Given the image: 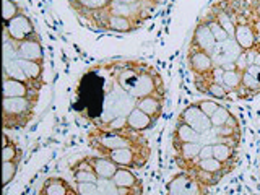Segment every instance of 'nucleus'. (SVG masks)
<instances>
[{"instance_id":"393cba45","label":"nucleus","mask_w":260,"mask_h":195,"mask_svg":"<svg viewBox=\"0 0 260 195\" xmlns=\"http://www.w3.org/2000/svg\"><path fill=\"white\" fill-rule=\"evenodd\" d=\"M234 151L236 148L226 145V143H215L213 145V158L221 161L223 165L234 166Z\"/></svg>"},{"instance_id":"ddd939ff","label":"nucleus","mask_w":260,"mask_h":195,"mask_svg":"<svg viewBox=\"0 0 260 195\" xmlns=\"http://www.w3.org/2000/svg\"><path fill=\"white\" fill-rule=\"evenodd\" d=\"M16 52H18V59L44 62L43 41H41V38L38 35L24 39L21 43H16Z\"/></svg>"},{"instance_id":"dca6fc26","label":"nucleus","mask_w":260,"mask_h":195,"mask_svg":"<svg viewBox=\"0 0 260 195\" xmlns=\"http://www.w3.org/2000/svg\"><path fill=\"white\" fill-rule=\"evenodd\" d=\"M72 189V185L65 181L63 177L52 176L47 177L39 189V195H67Z\"/></svg>"},{"instance_id":"0eeeda50","label":"nucleus","mask_w":260,"mask_h":195,"mask_svg":"<svg viewBox=\"0 0 260 195\" xmlns=\"http://www.w3.org/2000/svg\"><path fill=\"white\" fill-rule=\"evenodd\" d=\"M234 39H236V43L241 46L242 51H252V49L257 47L258 36H257L255 26L244 15L238 16V23H236V31H234Z\"/></svg>"},{"instance_id":"79ce46f5","label":"nucleus","mask_w":260,"mask_h":195,"mask_svg":"<svg viewBox=\"0 0 260 195\" xmlns=\"http://www.w3.org/2000/svg\"><path fill=\"white\" fill-rule=\"evenodd\" d=\"M146 2H148V4H151V5H156V4H161L162 0H146Z\"/></svg>"},{"instance_id":"a878e982","label":"nucleus","mask_w":260,"mask_h":195,"mask_svg":"<svg viewBox=\"0 0 260 195\" xmlns=\"http://www.w3.org/2000/svg\"><path fill=\"white\" fill-rule=\"evenodd\" d=\"M221 83L226 88L228 94H234L236 89L242 85V72H239V70H224Z\"/></svg>"},{"instance_id":"aec40b11","label":"nucleus","mask_w":260,"mask_h":195,"mask_svg":"<svg viewBox=\"0 0 260 195\" xmlns=\"http://www.w3.org/2000/svg\"><path fill=\"white\" fill-rule=\"evenodd\" d=\"M114 184H116L119 189H134V187L143 184L142 179L135 174L134 169L130 168H117L116 174L112 177Z\"/></svg>"},{"instance_id":"2eb2a0df","label":"nucleus","mask_w":260,"mask_h":195,"mask_svg":"<svg viewBox=\"0 0 260 195\" xmlns=\"http://www.w3.org/2000/svg\"><path fill=\"white\" fill-rule=\"evenodd\" d=\"M85 158L91 165V168L94 169V173L100 179H112L119 168L116 162H112L108 156H103V154H94V156H85Z\"/></svg>"},{"instance_id":"1a4fd4ad","label":"nucleus","mask_w":260,"mask_h":195,"mask_svg":"<svg viewBox=\"0 0 260 195\" xmlns=\"http://www.w3.org/2000/svg\"><path fill=\"white\" fill-rule=\"evenodd\" d=\"M39 91L36 86L26 81H20L10 77H4V98H29V100H39Z\"/></svg>"},{"instance_id":"f704fd0d","label":"nucleus","mask_w":260,"mask_h":195,"mask_svg":"<svg viewBox=\"0 0 260 195\" xmlns=\"http://www.w3.org/2000/svg\"><path fill=\"white\" fill-rule=\"evenodd\" d=\"M75 189L80 195H100L98 182H75Z\"/></svg>"},{"instance_id":"473e14b6","label":"nucleus","mask_w":260,"mask_h":195,"mask_svg":"<svg viewBox=\"0 0 260 195\" xmlns=\"http://www.w3.org/2000/svg\"><path fill=\"white\" fill-rule=\"evenodd\" d=\"M207 96L213 98V100H216V101L230 100V94H228L223 83H211L207 89Z\"/></svg>"},{"instance_id":"5701e85b","label":"nucleus","mask_w":260,"mask_h":195,"mask_svg":"<svg viewBox=\"0 0 260 195\" xmlns=\"http://www.w3.org/2000/svg\"><path fill=\"white\" fill-rule=\"evenodd\" d=\"M23 156V151L20 148V145L13 140V137L4 135L2 137V159L4 161H15L20 162Z\"/></svg>"},{"instance_id":"f3484780","label":"nucleus","mask_w":260,"mask_h":195,"mask_svg":"<svg viewBox=\"0 0 260 195\" xmlns=\"http://www.w3.org/2000/svg\"><path fill=\"white\" fill-rule=\"evenodd\" d=\"M72 176H73V181L75 182H98L100 181V177L94 173V169L91 168V165L86 161V158L80 159L78 162H75L72 168Z\"/></svg>"},{"instance_id":"423d86ee","label":"nucleus","mask_w":260,"mask_h":195,"mask_svg":"<svg viewBox=\"0 0 260 195\" xmlns=\"http://www.w3.org/2000/svg\"><path fill=\"white\" fill-rule=\"evenodd\" d=\"M179 122H184V124H187L189 127H192L195 132L197 134H205L208 132V130L213 127L211 125V120L210 117L207 116V114H203L200 111V108L197 106V103H193V104H189L187 108L179 114V117H177Z\"/></svg>"},{"instance_id":"412c9836","label":"nucleus","mask_w":260,"mask_h":195,"mask_svg":"<svg viewBox=\"0 0 260 195\" xmlns=\"http://www.w3.org/2000/svg\"><path fill=\"white\" fill-rule=\"evenodd\" d=\"M195 166L199 169L205 171L208 174H213V176H218L219 179H223L226 174L231 173L233 166H228V165H223L221 161H218L216 158H208V159H199L195 161Z\"/></svg>"},{"instance_id":"72a5a7b5","label":"nucleus","mask_w":260,"mask_h":195,"mask_svg":"<svg viewBox=\"0 0 260 195\" xmlns=\"http://www.w3.org/2000/svg\"><path fill=\"white\" fill-rule=\"evenodd\" d=\"M197 106H199L200 111L203 114H207L208 117H211L218 111V108L221 104H219L216 100H213V98H208V100H200V101H197Z\"/></svg>"},{"instance_id":"b1692460","label":"nucleus","mask_w":260,"mask_h":195,"mask_svg":"<svg viewBox=\"0 0 260 195\" xmlns=\"http://www.w3.org/2000/svg\"><path fill=\"white\" fill-rule=\"evenodd\" d=\"M211 15L215 16V20L221 24V28L230 35L231 38H234V31H236V21L233 16L228 13L223 7H215V8H211Z\"/></svg>"},{"instance_id":"58836bf2","label":"nucleus","mask_w":260,"mask_h":195,"mask_svg":"<svg viewBox=\"0 0 260 195\" xmlns=\"http://www.w3.org/2000/svg\"><path fill=\"white\" fill-rule=\"evenodd\" d=\"M114 2H120V4H127V5H137L143 2V0H114Z\"/></svg>"},{"instance_id":"4be33fe9","label":"nucleus","mask_w":260,"mask_h":195,"mask_svg":"<svg viewBox=\"0 0 260 195\" xmlns=\"http://www.w3.org/2000/svg\"><path fill=\"white\" fill-rule=\"evenodd\" d=\"M200 134H197L192 127H189L184 122H176L174 132H173V143H192L199 142Z\"/></svg>"},{"instance_id":"c756f323","label":"nucleus","mask_w":260,"mask_h":195,"mask_svg":"<svg viewBox=\"0 0 260 195\" xmlns=\"http://www.w3.org/2000/svg\"><path fill=\"white\" fill-rule=\"evenodd\" d=\"M21 10L18 4L15 0H2V16H4V23H8L13 20L16 15H20Z\"/></svg>"},{"instance_id":"ea45409f","label":"nucleus","mask_w":260,"mask_h":195,"mask_svg":"<svg viewBox=\"0 0 260 195\" xmlns=\"http://www.w3.org/2000/svg\"><path fill=\"white\" fill-rule=\"evenodd\" d=\"M254 63L260 67V49L258 47L254 49Z\"/></svg>"},{"instance_id":"6e6552de","label":"nucleus","mask_w":260,"mask_h":195,"mask_svg":"<svg viewBox=\"0 0 260 195\" xmlns=\"http://www.w3.org/2000/svg\"><path fill=\"white\" fill-rule=\"evenodd\" d=\"M187 63L193 75H207L216 67L211 54L200 51L193 46H189V51H187Z\"/></svg>"},{"instance_id":"c85d7f7f","label":"nucleus","mask_w":260,"mask_h":195,"mask_svg":"<svg viewBox=\"0 0 260 195\" xmlns=\"http://www.w3.org/2000/svg\"><path fill=\"white\" fill-rule=\"evenodd\" d=\"M207 23H208V26H210V29H211V32H213V36H215V39H216V43H223V41H226V39H230L231 36L228 35V32L221 28V24H219L216 20H215V16L213 15H208V18L205 20Z\"/></svg>"},{"instance_id":"f03ea898","label":"nucleus","mask_w":260,"mask_h":195,"mask_svg":"<svg viewBox=\"0 0 260 195\" xmlns=\"http://www.w3.org/2000/svg\"><path fill=\"white\" fill-rule=\"evenodd\" d=\"M36 100L29 98H4V128L15 130L28 125L35 117Z\"/></svg>"},{"instance_id":"4c0bfd02","label":"nucleus","mask_w":260,"mask_h":195,"mask_svg":"<svg viewBox=\"0 0 260 195\" xmlns=\"http://www.w3.org/2000/svg\"><path fill=\"white\" fill-rule=\"evenodd\" d=\"M246 72H247V73H250L252 77L257 78V80L260 81V67H258V65H255V63L249 65V69H247Z\"/></svg>"},{"instance_id":"4468645a","label":"nucleus","mask_w":260,"mask_h":195,"mask_svg":"<svg viewBox=\"0 0 260 195\" xmlns=\"http://www.w3.org/2000/svg\"><path fill=\"white\" fill-rule=\"evenodd\" d=\"M18 63L21 65V69H23L24 75H26L29 83L32 86H36L38 89L43 88V83H44V62L18 59Z\"/></svg>"},{"instance_id":"e433bc0d","label":"nucleus","mask_w":260,"mask_h":195,"mask_svg":"<svg viewBox=\"0 0 260 195\" xmlns=\"http://www.w3.org/2000/svg\"><path fill=\"white\" fill-rule=\"evenodd\" d=\"M120 195H143V184L134 187V189H120Z\"/></svg>"},{"instance_id":"7c9ffc66","label":"nucleus","mask_w":260,"mask_h":195,"mask_svg":"<svg viewBox=\"0 0 260 195\" xmlns=\"http://www.w3.org/2000/svg\"><path fill=\"white\" fill-rule=\"evenodd\" d=\"M231 116H233V112L230 109L224 108V106H219L218 111L210 117L211 125H213V127H223V125L228 124V120L231 119Z\"/></svg>"},{"instance_id":"37998d69","label":"nucleus","mask_w":260,"mask_h":195,"mask_svg":"<svg viewBox=\"0 0 260 195\" xmlns=\"http://www.w3.org/2000/svg\"><path fill=\"white\" fill-rule=\"evenodd\" d=\"M257 47L260 49V36H258V39H257Z\"/></svg>"},{"instance_id":"2f4dec72","label":"nucleus","mask_w":260,"mask_h":195,"mask_svg":"<svg viewBox=\"0 0 260 195\" xmlns=\"http://www.w3.org/2000/svg\"><path fill=\"white\" fill-rule=\"evenodd\" d=\"M98 189H100V195H120V189L114 184L112 179H100Z\"/></svg>"},{"instance_id":"f257e3e1","label":"nucleus","mask_w":260,"mask_h":195,"mask_svg":"<svg viewBox=\"0 0 260 195\" xmlns=\"http://www.w3.org/2000/svg\"><path fill=\"white\" fill-rule=\"evenodd\" d=\"M88 145L103 156L120 148H150V143L143 137V134L135 132L130 127L120 130L94 127L88 135Z\"/></svg>"},{"instance_id":"20e7f679","label":"nucleus","mask_w":260,"mask_h":195,"mask_svg":"<svg viewBox=\"0 0 260 195\" xmlns=\"http://www.w3.org/2000/svg\"><path fill=\"white\" fill-rule=\"evenodd\" d=\"M166 195H210L208 187L187 171L174 174L166 184Z\"/></svg>"},{"instance_id":"7ed1b4c3","label":"nucleus","mask_w":260,"mask_h":195,"mask_svg":"<svg viewBox=\"0 0 260 195\" xmlns=\"http://www.w3.org/2000/svg\"><path fill=\"white\" fill-rule=\"evenodd\" d=\"M128 94L134 96L137 101L142 100V98H148V96H156V98H161V100H165V96H166L165 81H162L156 69H153L151 65L146 63L143 70L140 72V75L137 77L134 86L130 88Z\"/></svg>"},{"instance_id":"a19ab883","label":"nucleus","mask_w":260,"mask_h":195,"mask_svg":"<svg viewBox=\"0 0 260 195\" xmlns=\"http://www.w3.org/2000/svg\"><path fill=\"white\" fill-rule=\"evenodd\" d=\"M67 195H80V193L77 192V189H75V187H72V189H70V192H69Z\"/></svg>"},{"instance_id":"bb28decb","label":"nucleus","mask_w":260,"mask_h":195,"mask_svg":"<svg viewBox=\"0 0 260 195\" xmlns=\"http://www.w3.org/2000/svg\"><path fill=\"white\" fill-rule=\"evenodd\" d=\"M109 4H111V0H75V7L81 8V10H85V12H89V13L101 12L104 8H108Z\"/></svg>"},{"instance_id":"a211bd4d","label":"nucleus","mask_w":260,"mask_h":195,"mask_svg":"<svg viewBox=\"0 0 260 195\" xmlns=\"http://www.w3.org/2000/svg\"><path fill=\"white\" fill-rule=\"evenodd\" d=\"M154 122L148 114H145L143 111H140L138 108H135L132 112L127 116V125L135 130V132H146V130H151L154 127Z\"/></svg>"},{"instance_id":"9d476101","label":"nucleus","mask_w":260,"mask_h":195,"mask_svg":"<svg viewBox=\"0 0 260 195\" xmlns=\"http://www.w3.org/2000/svg\"><path fill=\"white\" fill-rule=\"evenodd\" d=\"M242 54L241 46L236 43L234 38H230L223 41V43H216V47L211 57H213V62L216 67H223L226 63L236 62V59Z\"/></svg>"},{"instance_id":"f8f14e48","label":"nucleus","mask_w":260,"mask_h":195,"mask_svg":"<svg viewBox=\"0 0 260 195\" xmlns=\"http://www.w3.org/2000/svg\"><path fill=\"white\" fill-rule=\"evenodd\" d=\"M190 46L200 49V51H205L208 54H213L216 47V39L205 20H200L197 23V26H195L192 39H190Z\"/></svg>"},{"instance_id":"9b49d317","label":"nucleus","mask_w":260,"mask_h":195,"mask_svg":"<svg viewBox=\"0 0 260 195\" xmlns=\"http://www.w3.org/2000/svg\"><path fill=\"white\" fill-rule=\"evenodd\" d=\"M96 15L100 16L103 28L108 31H112V32H132L138 28V24L134 23L132 20L125 18V16L112 15L106 10V8L101 12H96Z\"/></svg>"},{"instance_id":"c9c22d12","label":"nucleus","mask_w":260,"mask_h":195,"mask_svg":"<svg viewBox=\"0 0 260 195\" xmlns=\"http://www.w3.org/2000/svg\"><path fill=\"white\" fill-rule=\"evenodd\" d=\"M208 158H213V145H202L199 159H208Z\"/></svg>"},{"instance_id":"39448f33","label":"nucleus","mask_w":260,"mask_h":195,"mask_svg":"<svg viewBox=\"0 0 260 195\" xmlns=\"http://www.w3.org/2000/svg\"><path fill=\"white\" fill-rule=\"evenodd\" d=\"M4 35L8 36L12 41H15V43H21V41L35 36L38 32H36L35 24L29 20V16L21 12L20 15H16L13 20L4 23Z\"/></svg>"},{"instance_id":"6ab92c4d","label":"nucleus","mask_w":260,"mask_h":195,"mask_svg":"<svg viewBox=\"0 0 260 195\" xmlns=\"http://www.w3.org/2000/svg\"><path fill=\"white\" fill-rule=\"evenodd\" d=\"M137 108L143 111L145 114H148L154 122H158L162 114V109H165V100H161V98H156V96L142 98V100L137 101Z\"/></svg>"},{"instance_id":"cd10ccee","label":"nucleus","mask_w":260,"mask_h":195,"mask_svg":"<svg viewBox=\"0 0 260 195\" xmlns=\"http://www.w3.org/2000/svg\"><path fill=\"white\" fill-rule=\"evenodd\" d=\"M18 166H20V162L4 161V165H2V184H4V187H8V184L13 182L16 173H18Z\"/></svg>"}]
</instances>
